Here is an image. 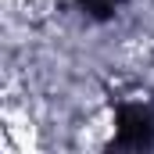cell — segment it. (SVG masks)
Instances as JSON below:
<instances>
[{"instance_id":"1","label":"cell","mask_w":154,"mask_h":154,"mask_svg":"<svg viewBox=\"0 0 154 154\" xmlns=\"http://www.w3.org/2000/svg\"><path fill=\"white\" fill-rule=\"evenodd\" d=\"M115 140L111 147L118 151H147L154 147V100H118V111H115Z\"/></svg>"},{"instance_id":"2","label":"cell","mask_w":154,"mask_h":154,"mask_svg":"<svg viewBox=\"0 0 154 154\" xmlns=\"http://www.w3.org/2000/svg\"><path fill=\"white\" fill-rule=\"evenodd\" d=\"M79 7L90 18H111V14H118L122 0H79Z\"/></svg>"}]
</instances>
